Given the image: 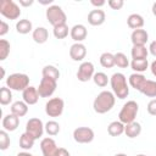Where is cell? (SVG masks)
I'll return each instance as SVG.
<instances>
[{
    "label": "cell",
    "mask_w": 156,
    "mask_h": 156,
    "mask_svg": "<svg viewBox=\"0 0 156 156\" xmlns=\"http://www.w3.org/2000/svg\"><path fill=\"white\" fill-rule=\"evenodd\" d=\"M130 67L135 73H143L149 68V61H147V58H145V60H132Z\"/></svg>",
    "instance_id": "obj_29"
},
{
    "label": "cell",
    "mask_w": 156,
    "mask_h": 156,
    "mask_svg": "<svg viewBox=\"0 0 156 156\" xmlns=\"http://www.w3.org/2000/svg\"><path fill=\"white\" fill-rule=\"evenodd\" d=\"M145 82H146V77H145L144 74H141V73H135V72H134V73H132V74L129 76V78H128L129 85H130L133 89L138 90V91H140V90L143 89Z\"/></svg>",
    "instance_id": "obj_19"
},
{
    "label": "cell",
    "mask_w": 156,
    "mask_h": 156,
    "mask_svg": "<svg viewBox=\"0 0 156 156\" xmlns=\"http://www.w3.org/2000/svg\"><path fill=\"white\" fill-rule=\"evenodd\" d=\"M56 156H71L68 150H66L65 147H58L57 152H56Z\"/></svg>",
    "instance_id": "obj_44"
},
{
    "label": "cell",
    "mask_w": 156,
    "mask_h": 156,
    "mask_svg": "<svg viewBox=\"0 0 156 156\" xmlns=\"http://www.w3.org/2000/svg\"><path fill=\"white\" fill-rule=\"evenodd\" d=\"M65 102L61 98H52L45 104V113L49 117H58L62 115Z\"/></svg>",
    "instance_id": "obj_8"
},
{
    "label": "cell",
    "mask_w": 156,
    "mask_h": 156,
    "mask_svg": "<svg viewBox=\"0 0 156 156\" xmlns=\"http://www.w3.org/2000/svg\"><path fill=\"white\" fill-rule=\"evenodd\" d=\"M138 112H139L138 102L134 101V100H129L122 106V108H121V111L118 113V121L122 122L123 124L132 123V122L135 121Z\"/></svg>",
    "instance_id": "obj_3"
},
{
    "label": "cell",
    "mask_w": 156,
    "mask_h": 156,
    "mask_svg": "<svg viewBox=\"0 0 156 156\" xmlns=\"http://www.w3.org/2000/svg\"><path fill=\"white\" fill-rule=\"evenodd\" d=\"M115 102H116L115 94L112 91H108V90H102L94 99L93 108H94V111L96 113L104 115V113H106V112L112 110V107L115 106Z\"/></svg>",
    "instance_id": "obj_1"
},
{
    "label": "cell",
    "mask_w": 156,
    "mask_h": 156,
    "mask_svg": "<svg viewBox=\"0 0 156 156\" xmlns=\"http://www.w3.org/2000/svg\"><path fill=\"white\" fill-rule=\"evenodd\" d=\"M40 95L38 93V88L35 87H32L29 85L28 88H26L23 91H22V99L23 101L29 106V105H35L39 100Z\"/></svg>",
    "instance_id": "obj_14"
},
{
    "label": "cell",
    "mask_w": 156,
    "mask_h": 156,
    "mask_svg": "<svg viewBox=\"0 0 156 156\" xmlns=\"http://www.w3.org/2000/svg\"><path fill=\"white\" fill-rule=\"evenodd\" d=\"M93 80H94L95 85H98V87H100V88H105V87L110 83V78H108L107 74L104 73V72H96V73L94 74V77H93Z\"/></svg>",
    "instance_id": "obj_33"
},
{
    "label": "cell",
    "mask_w": 156,
    "mask_h": 156,
    "mask_svg": "<svg viewBox=\"0 0 156 156\" xmlns=\"http://www.w3.org/2000/svg\"><path fill=\"white\" fill-rule=\"evenodd\" d=\"M115 156H127V155L126 154H116Z\"/></svg>",
    "instance_id": "obj_49"
},
{
    "label": "cell",
    "mask_w": 156,
    "mask_h": 156,
    "mask_svg": "<svg viewBox=\"0 0 156 156\" xmlns=\"http://www.w3.org/2000/svg\"><path fill=\"white\" fill-rule=\"evenodd\" d=\"M100 65L104 68H111L115 66V55L111 52H104L100 56Z\"/></svg>",
    "instance_id": "obj_32"
},
{
    "label": "cell",
    "mask_w": 156,
    "mask_h": 156,
    "mask_svg": "<svg viewBox=\"0 0 156 156\" xmlns=\"http://www.w3.org/2000/svg\"><path fill=\"white\" fill-rule=\"evenodd\" d=\"M130 40L133 45H145L149 40V34L145 29H135L130 34Z\"/></svg>",
    "instance_id": "obj_18"
},
{
    "label": "cell",
    "mask_w": 156,
    "mask_h": 156,
    "mask_svg": "<svg viewBox=\"0 0 156 156\" xmlns=\"http://www.w3.org/2000/svg\"><path fill=\"white\" fill-rule=\"evenodd\" d=\"M45 15H46V20L49 21V23L52 27H56L58 24H63L67 21V16H66L65 11L58 5H51V6H49L46 9Z\"/></svg>",
    "instance_id": "obj_5"
},
{
    "label": "cell",
    "mask_w": 156,
    "mask_h": 156,
    "mask_svg": "<svg viewBox=\"0 0 156 156\" xmlns=\"http://www.w3.org/2000/svg\"><path fill=\"white\" fill-rule=\"evenodd\" d=\"M69 35L71 38L76 41V43H82L87 35H88V30H87V27L84 24H74L72 28H71V32H69Z\"/></svg>",
    "instance_id": "obj_16"
},
{
    "label": "cell",
    "mask_w": 156,
    "mask_h": 156,
    "mask_svg": "<svg viewBox=\"0 0 156 156\" xmlns=\"http://www.w3.org/2000/svg\"><path fill=\"white\" fill-rule=\"evenodd\" d=\"M40 150L43 156H56V152L58 150L55 140L52 138H44L40 141Z\"/></svg>",
    "instance_id": "obj_12"
},
{
    "label": "cell",
    "mask_w": 156,
    "mask_h": 156,
    "mask_svg": "<svg viewBox=\"0 0 156 156\" xmlns=\"http://www.w3.org/2000/svg\"><path fill=\"white\" fill-rule=\"evenodd\" d=\"M60 130H61V128H60L58 122H56V121H48L45 123V132H46L48 135L55 136V135H57L60 133Z\"/></svg>",
    "instance_id": "obj_35"
},
{
    "label": "cell",
    "mask_w": 156,
    "mask_h": 156,
    "mask_svg": "<svg viewBox=\"0 0 156 156\" xmlns=\"http://www.w3.org/2000/svg\"><path fill=\"white\" fill-rule=\"evenodd\" d=\"M124 127L126 124H123L119 121H113L107 126V133L111 136H119L124 133Z\"/></svg>",
    "instance_id": "obj_25"
},
{
    "label": "cell",
    "mask_w": 156,
    "mask_h": 156,
    "mask_svg": "<svg viewBox=\"0 0 156 156\" xmlns=\"http://www.w3.org/2000/svg\"><path fill=\"white\" fill-rule=\"evenodd\" d=\"M56 88H57V80L48 77H43L38 87V93L40 98H50L55 93Z\"/></svg>",
    "instance_id": "obj_9"
},
{
    "label": "cell",
    "mask_w": 156,
    "mask_h": 156,
    "mask_svg": "<svg viewBox=\"0 0 156 156\" xmlns=\"http://www.w3.org/2000/svg\"><path fill=\"white\" fill-rule=\"evenodd\" d=\"M94 130L89 127H78L73 130V139L78 144H89L94 140Z\"/></svg>",
    "instance_id": "obj_10"
},
{
    "label": "cell",
    "mask_w": 156,
    "mask_h": 156,
    "mask_svg": "<svg viewBox=\"0 0 156 156\" xmlns=\"http://www.w3.org/2000/svg\"><path fill=\"white\" fill-rule=\"evenodd\" d=\"M41 76L43 77H48V78H51V79H55L57 80L60 78V71L52 66V65H46L43 67V71H41Z\"/></svg>",
    "instance_id": "obj_30"
},
{
    "label": "cell",
    "mask_w": 156,
    "mask_h": 156,
    "mask_svg": "<svg viewBox=\"0 0 156 156\" xmlns=\"http://www.w3.org/2000/svg\"><path fill=\"white\" fill-rule=\"evenodd\" d=\"M135 156H147V155H144V154H139V155H135Z\"/></svg>",
    "instance_id": "obj_50"
},
{
    "label": "cell",
    "mask_w": 156,
    "mask_h": 156,
    "mask_svg": "<svg viewBox=\"0 0 156 156\" xmlns=\"http://www.w3.org/2000/svg\"><path fill=\"white\" fill-rule=\"evenodd\" d=\"M12 101V91L7 87H1L0 89V104L2 106L9 105Z\"/></svg>",
    "instance_id": "obj_34"
},
{
    "label": "cell",
    "mask_w": 156,
    "mask_h": 156,
    "mask_svg": "<svg viewBox=\"0 0 156 156\" xmlns=\"http://www.w3.org/2000/svg\"><path fill=\"white\" fill-rule=\"evenodd\" d=\"M10 49L11 45L6 39H1L0 40V60L4 61L7 58V56L10 55Z\"/></svg>",
    "instance_id": "obj_37"
},
{
    "label": "cell",
    "mask_w": 156,
    "mask_h": 156,
    "mask_svg": "<svg viewBox=\"0 0 156 156\" xmlns=\"http://www.w3.org/2000/svg\"><path fill=\"white\" fill-rule=\"evenodd\" d=\"M110 84L112 88V93L116 98L123 100L129 95V85L127 83V78L123 73L117 72L113 73L110 78Z\"/></svg>",
    "instance_id": "obj_2"
},
{
    "label": "cell",
    "mask_w": 156,
    "mask_h": 156,
    "mask_svg": "<svg viewBox=\"0 0 156 156\" xmlns=\"http://www.w3.org/2000/svg\"><path fill=\"white\" fill-rule=\"evenodd\" d=\"M95 74V69H94V65L90 61H84L79 65L78 71H77V78L79 82H88L90 79H93Z\"/></svg>",
    "instance_id": "obj_11"
},
{
    "label": "cell",
    "mask_w": 156,
    "mask_h": 156,
    "mask_svg": "<svg viewBox=\"0 0 156 156\" xmlns=\"http://www.w3.org/2000/svg\"><path fill=\"white\" fill-rule=\"evenodd\" d=\"M10 136L6 130H0V150H6L10 146Z\"/></svg>",
    "instance_id": "obj_38"
},
{
    "label": "cell",
    "mask_w": 156,
    "mask_h": 156,
    "mask_svg": "<svg viewBox=\"0 0 156 156\" xmlns=\"http://www.w3.org/2000/svg\"><path fill=\"white\" fill-rule=\"evenodd\" d=\"M34 143H35V139L30 134H28L27 132L21 134V136H20V147H22L23 150H30L34 146Z\"/></svg>",
    "instance_id": "obj_28"
},
{
    "label": "cell",
    "mask_w": 156,
    "mask_h": 156,
    "mask_svg": "<svg viewBox=\"0 0 156 156\" xmlns=\"http://www.w3.org/2000/svg\"><path fill=\"white\" fill-rule=\"evenodd\" d=\"M0 13L7 20H17L21 16V9L13 0H1Z\"/></svg>",
    "instance_id": "obj_6"
},
{
    "label": "cell",
    "mask_w": 156,
    "mask_h": 156,
    "mask_svg": "<svg viewBox=\"0 0 156 156\" xmlns=\"http://www.w3.org/2000/svg\"><path fill=\"white\" fill-rule=\"evenodd\" d=\"M146 110L149 112V115L151 116H156V99H151L146 106Z\"/></svg>",
    "instance_id": "obj_40"
},
{
    "label": "cell",
    "mask_w": 156,
    "mask_h": 156,
    "mask_svg": "<svg viewBox=\"0 0 156 156\" xmlns=\"http://www.w3.org/2000/svg\"><path fill=\"white\" fill-rule=\"evenodd\" d=\"M107 5L112 9V10H121L124 5V1L123 0H108L107 1Z\"/></svg>",
    "instance_id": "obj_39"
},
{
    "label": "cell",
    "mask_w": 156,
    "mask_h": 156,
    "mask_svg": "<svg viewBox=\"0 0 156 156\" xmlns=\"http://www.w3.org/2000/svg\"><path fill=\"white\" fill-rule=\"evenodd\" d=\"M140 133H141V124L136 121H134L132 123H128L124 127V134L130 139H134V138L139 136Z\"/></svg>",
    "instance_id": "obj_20"
},
{
    "label": "cell",
    "mask_w": 156,
    "mask_h": 156,
    "mask_svg": "<svg viewBox=\"0 0 156 156\" xmlns=\"http://www.w3.org/2000/svg\"><path fill=\"white\" fill-rule=\"evenodd\" d=\"M10 29V26L5 21H0V37H4Z\"/></svg>",
    "instance_id": "obj_41"
},
{
    "label": "cell",
    "mask_w": 156,
    "mask_h": 156,
    "mask_svg": "<svg viewBox=\"0 0 156 156\" xmlns=\"http://www.w3.org/2000/svg\"><path fill=\"white\" fill-rule=\"evenodd\" d=\"M129 65H130L129 60L127 58V56L123 52L115 54V66H117L119 68H127Z\"/></svg>",
    "instance_id": "obj_36"
},
{
    "label": "cell",
    "mask_w": 156,
    "mask_h": 156,
    "mask_svg": "<svg viewBox=\"0 0 156 156\" xmlns=\"http://www.w3.org/2000/svg\"><path fill=\"white\" fill-rule=\"evenodd\" d=\"M132 60H145L149 55V49L145 45H133L130 50Z\"/></svg>",
    "instance_id": "obj_23"
},
{
    "label": "cell",
    "mask_w": 156,
    "mask_h": 156,
    "mask_svg": "<svg viewBox=\"0 0 156 156\" xmlns=\"http://www.w3.org/2000/svg\"><path fill=\"white\" fill-rule=\"evenodd\" d=\"M32 38L37 44H44L49 39V32L45 27H37L32 32Z\"/></svg>",
    "instance_id": "obj_22"
},
{
    "label": "cell",
    "mask_w": 156,
    "mask_h": 156,
    "mask_svg": "<svg viewBox=\"0 0 156 156\" xmlns=\"http://www.w3.org/2000/svg\"><path fill=\"white\" fill-rule=\"evenodd\" d=\"M150 69H151V73L156 77V60L152 61V62L150 63Z\"/></svg>",
    "instance_id": "obj_46"
},
{
    "label": "cell",
    "mask_w": 156,
    "mask_h": 156,
    "mask_svg": "<svg viewBox=\"0 0 156 156\" xmlns=\"http://www.w3.org/2000/svg\"><path fill=\"white\" fill-rule=\"evenodd\" d=\"M87 56V48L82 43H74L69 48V57L73 61H83Z\"/></svg>",
    "instance_id": "obj_13"
},
{
    "label": "cell",
    "mask_w": 156,
    "mask_h": 156,
    "mask_svg": "<svg viewBox=\"0 0 156 156\" xmlns=\"http://www.w3.org/2000/svg\"><path fill=\"white\" fill-rule=\"evenodd\" d=\"M151 11H152V15L156 17V1L152 4V7H151Z\"/></svg>",
    "instance_id": "obj_48"
},
{
    "label": "cell",
    "mask_w": 156,
    "mask_h": 156,
    "mask_svg": "<svg viewBox=\"0 0 156 156\" xmlns=\"http://www.w3.org/2000/svg\"><path fill=\"white\" fill-rule=\"evenodd\" d=\"M26 132L28 134H30L37 140L43 136V134L45 132V124L43 123V121L40 118H37V117L29 118L26 123Z\"/></svg>",
    "instance_id": "obj_7"
},
{
    "label": "cell",
    "mask_w": 156,
    "mask_h": 156,
    "mask_svg": "<svg viewBox=\"0 0 156 156\" xmlns=\"http://www.w3.org/2000/svg\"><path fill=\"white\" fill-rule=\"evenodd\" d=\"M144 23H145L144 17H143L141 15H139V13H132V15H129L128 18H127V24H128V27L132 28V29H134V30H135V29H141L143 26H144Z\"/></svg>",
    "instance_id": "obj_21"
},
{
    "label": "cell",
    "mask_w": 156,
    "mask_h": 156,
    "mask_svg": "<svg viewBox=\"0 0 156 156\" xmlns=\"http://www.w3.org/2000/svg\"><path fill=\"white\" fill-rule=\"evenodd\" d=\"M28 112V105L22 100V101H15L11 105V113L17 116V117H23Z\"/></svg>",
    "instance_id": "obj_24"
},
{
    "label": "cell",
    "mask_w": 156,
    "mask_h": 156,
    "mask_svg": "<svg viewBox=\"0 0 156 156\" xmlns=\"http://www.w3.org/2000/svg\"><path fill=\"white\" fill-rule=\"evenodd\" d=\"M105 20H106V15H105V11L101 9L91 10L88 13V22L90 26H94V27L101 26L105 22Z\"/></svg>",
    "instance_id": "obj_15"
},
{
    "label": "cell",
    "mask_w": 156,
    "mask_h": 156,
    "mask_svg": "<svg viewBox=\"0 0 156 156\" xmlns=\"http://www.w3.org/2000/svg\"><path fill=\"white\" fill-rule=\"evenodd\" d=\"M17 156H34V155H32V154H29L27 151H23V152H18Z\"/></svg>",
    "instance_id": "obj_47"
},
{
    "label": "cell",
    "mask_w": 156,
    "mask_h": 156,
    "mask_svg": "<svg viewBox=\"0 0 156 156\" xmlns=\"http://www.w3.org/2000/svg\"><path fill=\"white\" fill-rule=\"evenodd\" d=\"M69 32H71V29L68 28V26H67L66 23L58 24V26L54 27V30H52L54 37H55L56 39H65V38L68 35Z\"/></svg>",
    "instance_id": "obj_31"
},
{
    "label": "cell",
    "mask_w": 156,
    "mask_h": 156,
    "mask_svg": "<svg viewBox=\"0 0 156 156\" xmlns=\"http://www.w3.org/2000/svg\"><path fill=\"white\" fill-rule=\"evenodd\" d=\"M6 87L15 91H23L29 87V77L26 73H12L6 78Z\"/></svg>",
    "instance_id": "obj_4"
},
{
    "label": "cell",
    "mask_w": 156,
    "mask_h": 156,
    "mask_svg": "<svg viewBox=\"0 0 156 156\" xmlns=\"http://www.w3.org/2000/svg\"><path fill=\"white\" fill-rule=\"evenodd\" d=\"M147 49H149V52H150L152 56H155V57H156V40L151 41Z\"/></svg>",
    "instance_id": "obj_42"
},
{
    "label": "cell",
    "mask_w": 156,
    "mask_h": 156,
    "mask_svg": "<svg viewBox=\"0 0 156 156\" xmlns=\"http://www.w3.org/2000/svg\"><path fill=\"white\" fill-rule=\"evenodd\" d=\"M33 2H34L33 0H20V5H21V6H24V7L33 5Z\"/></svg>",
    "instance_id": "obj_45"
},
{
    "label": "cell",
    "mask_w": 156,
    "mask_h": 156,
    "mask_svg": "<svg viewBox=\"0 0 156 156\" xmlns=\"http://www.w3.org/2000/svg\"><path fill=\"white\" fill-rule=\"evenodd\" d=\"M16 30L20 34H28L29 32H32L34 29H33L32 22L29 20H27V18H23V20L17 21V23H16Z\"/></svg>",
    "instance_id": "obj_27"
},
{
    "label": "cell",
    "mask_w": 156,
    "mask_h": 156,
    "mask_svg": "<svg viewBox=\"0 0 156 156\" xmlns=\"http://www.w3.org/2000/svg\"><path fill=\"white\" fill-rule=\"evenodd\" d=\"M1 124H2L4 130H6V132H13L20 126V117H17V116H15L12 113H9V115H6L2 118Z\"/></svg>",
    "instance_id": "obj_17"
},
{
    "label": "cell",
    "mask_w": 156,
    "mask_h": 156,
    "mask_svg": "<svg viewBox=\"0 0 156 156\" xmlns=\"http://www.w3.org/2000/svg\"><path fill=\"white\" fill-rule=\"evenodd\" d=\"M141 94H144L147 98H154L156 99V82L151 79H146L143 89L140 90Z\"/></svg>",
    "instance_id": "obj_26"
},
{
    "label": "cell",
    "mask_w": 156,
    "mask_h": 156,
    "mask_svg": "<svg viewBox=\"0 0 156 156\" xmlns=\"http://www.w3.org/2000/svg\"><path fill=\"white\" fill-rule=\"evenodd\" d=\"M90 4H91L93 6H95L96 9H99V7L104 6V5L106 4V1H105V0H91Z\"/></svg>",
    "instance_id": "obj_43"
}]
</instances>
